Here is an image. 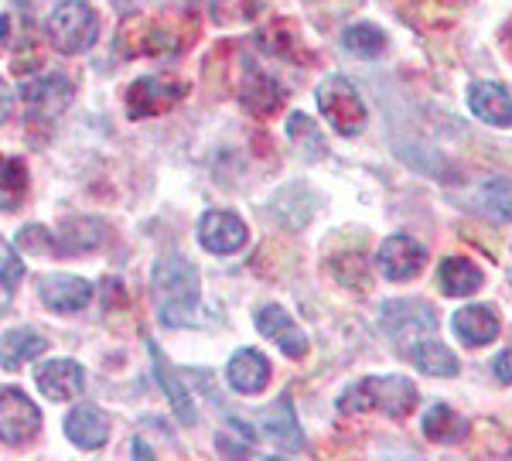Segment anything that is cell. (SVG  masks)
<instances>
[{
  "label": "cell",
  "mask_w": 512,
  "mask_h": 461,
  "mask_svg": "<svg viewBox=\"0 0 512 461\" xmlns=\"http://www.w3.org/2000/svg\"><path fill=\"white\" fill-rule=\"evenodd\" d=\"M437 281H441V291L448 298H468V294L482 291L485 274L478 270V263L465 260V257H448L437 270Z\"/></svg>",
  "instance_id": "20"
},
{
  "label": "cell",
  "mask_w": 512,
  "mask_h": 461,
  "mask_svg": "<svg viewBox=\"0 0 512 461\" xmlns=\"http://www.w3.org/2000/svg\"><path fill=\"white\" fill-rule=\"evenodd\" d=\"M256 328H260L263 339H274L284 356H291V359L308 356V335L301 332V325H297L280 304H263V308L256 311Z\"/></svg>",
  "instance_id": "12"
},
{
  "label": "cell",
  "mask_w": 512,
  "mask_h": 461,
  "mask_svg": "<svg viewBox=\"0 0 512 461\" xmlns=\"http://www.w3.org/2000/svg\"><path fill=\"white\" fill-rule=\"evenodd\" d=\"M7 304H11V291H7V284H0V311H4Z\"/></svg>",
  "instance_id": "36"
},
{
  "label": "cell",
  "mask_w": 512,
  "mask_h": 461,
  "mask_svg": "<svg viewBox=\"0 0 512 461\" xmlns=\"http://www.w3.org/2000/svg\"><path fill=\"white\" fill-rule=\"evenodd\" d=\"M151 359H154V373H158V383H161V390L168 393V400H171V407H175V414H178V421L181 424H195V403H192V393L185 390V386L178 383V376H175V369L168 366V362L161 359V352H158V345L151 342Z\"/></svg>",
  "instance_id": "24"
},
{
  "label": "cell",
  "mask_w": 512,
  "mask_h": 461,
  "mask_svg": "<svg viewBox=\"0 0 512 461\" xmlns=\"http://www.w3.org/2000/svg\"><path fill=\"white\" fill-rule=\"evenodd\" d=\"M35 380H38V390L55 403L76 400V397H82V390H86V373H82V366L72 359L45 362V366L35 373Z\"/></svg>",
  "instance_id": "15"
},
{
  "label": "cell",
  "mask_w": 512,
  "mask_h": 461,
  "mask_svg": "<svg viewBox=\"0 0 512 461\" xmlns=\"http://www.w3.org/2000/svg\"><path fill=\"white\" fill-rule=\"evenodd\" d=\"M38 294L45 301V308L59 311V315H76L93 298V284L82 281V277L72 274H48L45 281L38 284Z\"/></svg>",
  "instance_id": "14"
},
{
  "label": "cell",
  "mask_w": 512,
  "mask_h": 461,
  "mask_svg": "<svg viewBox=\"0 0 512 461\" xmlns=\"http://www.w3.org/2000/svg\"><path fill=\"white\" fill-rule=\"evenodd\" d=\"M134 458H158L154 455L151 448H147V444H140V441H134Z\"/></svg>",
  "instance_id": "35"
},
{
  "label": "cell",
  "mask_w": 512,
  "mask_h": 461,
  "mask_svg": "<svg viewBox=\"0 0 512 461\" xmlns=\"http://www.w3.org/2000/svg\"><path fill=\"white\" fill-rule=\"evenodd\" d=\"M24 93V106H28V117L38 123H52L55 117H62L69 110L72 96H76V86L69 79L52 72V76H35L21 86Z\"/></svg>",
  "instance_id": "7"
},
{
  "label": "cell",
  "mask_w": 512,
  "mask_h": 461,
  "mask_svg": "<svg viewBox=\"0 0 512 461\" xmlns=\"http://www.w3.org/2000/svg\"><path fill=\"white\" fill-rule=\"evenodd\" d=\"M410 362L427 376H444V380L458 376V356L441 339H434V335L410 345Z\"/></svg>",
  "instance_id": "22"
},
{
  "label": "cell",
  "mask_w": 512,
  "mask_h": 461,
  "mask_svg": "<svg viewBox=\"0 0 512 461\" xmlns=\"http://www.w3.org/2000/svg\"><path fill=\"white\" fill-rule=\"evenodd\" d=\"M24 195H28V164L21 158H0V209H21Z\"/></svg>",
  "instance_id": "27"
},
{
  "label": "cell",
  "mask_w": 512,
  "mask_h": 461,
  "mask_svg": "<svg viewBox=\"0 0 512 461\" xmlns=\"http://www.w3.org/2000/svg\"><path fill=\"white\" fill-rule=\"evenodd\" d=\"M284 100H287L284 86H280L270 72H263L253 59H246V65H243V103H246V110H253L256 117H274L280 106H284Z\"/></svg>",
  "instance_id": "13"
},
{
  "label": "cell",
  "mask_w": 512,
  "mask_h": 461,
  "mask_svg": "<svg viewBox=\"0 0 512 461\" xmlns=\"http://www.w3.org/2000/svg\"><path fill=\"white\" fill-rule=\"evenodd\" d=\"M178 31L164 18H127L117 35L120 55L134 59V55H168L178 48Z\"/></svg>",
  "instance_id": "5"
},
{
  "label": "cell",
  "mask_w": 512,
  "mask_h": 461,
  "mask_svg": "<svg viewBox=\"0 0 512 461\" xmlns=\"http://www.w3.org/2000/svg\"><path fill=\"white\" fill-rule=\"evenodd\" d=\"M263 424H267V434L280 444V448L294 451V448H301V444H304L291 400H277L274 407H270L267 414H263Z\"/></svg>",
  "instance_id": "26"
},
{
  "label": "cell",
  "mask_w": 512,
  "mask_h": 461,
  "mask_svg": "<svg viewBox=\"0 0 512 461\" xmlns=\"http://www.w3.org/2000/svg\"><path fill=\"white\" fill-rule=\"evenodd\" d=\"M99 38V18L86 0H62L52 14H48V41L59 48L62 55L89 52Z\"/></svg>",
  "instance_id": "3"
},
{
  "label": "cell",
  "mask_w": 512,
  "mask_h": 461,
  "mask_svg": "<svg viewBox=\"0 0 512 461\" xmlns=\"http://www.w3.org/2000/svg\"><path fill=\"white\" fill-rule=\"evenodd\" d=\"M386 335L400 345H414L420 339L437 335V311L424 301H390L379 311Z\"/></svg>",
  "instance_id": "6"
},
{
  "label": "cell",
  "mask_w": 512,
  "mask_h": 461,
  "mask_svg": "<svg viewBox=\"0 0 512 461\" xmlns=\"http://www.w3.org/2000/svg\"><path fill=\"white\" fill-rule=\"evenodd\" d=\"M287 134H291L294 144H311V158H321L325 154V144H321V134L318 127L311 123V117H304V113H291V120H287Z\"/></svg>",
  "instance_id": "29"
},
{
  "label": "cell",
  "mask_w": 512,
  "mask_h": 461,
  "mask_svg": "<svg viewBox=\"0 0 512 461\" xmlns=\"http://www.w3.org/2000/svg\"><path fill=\"white\" fill-rule=\"evenodd\" d=\"M181 96H185V86H181V82H171L164 76H144L127 89V113L134 120L158 117V113L171 110Z\"/></svg>",
  "instance_id": "10"
},
{
  "label": "cell",
  "mask_w": 512,
  "mask_h": 461,
  "mask_svg": "<svg viewBox=\"0 0 512 461\" xmlns=\"http://www.w3.org/2000/svg\"><path fill=\"white\" fill-rule=\"evenodd\" d=\"M38 427L41 414L28 400V393H21L18 386H0V441L18 448L35 438Z\"/></svg>",
  "instance_id": "8"
},
{
  "label": "cell",
  "mask_w": 512,
  "mask_h": 461,
  "mask_svg": "<svg viewBox=\"0 0 512 461\" xmlns=\"http://www.w3.org/2000/svg\"><path fill=\"white\" fill-rule=\"evenodd\" d=\"M18 243H21V250H28V253H52L55 246H59L55 236H48V229H41V226H24Z\"/></svg>",
  "instance_id": "32"
},
{
  "label": "cell",
  "mask_w": 512,
  "mask_h": 461,
  "mask_svg": "<svg viewBox=\"0 0 512 461\" xmlns=\"http://www.w3.org/2000/svg\"><path fill=\"white\" fill-rule=\"evenodd\" d=\"M246 222L233 216V212H205L198 222V243L216 257H229V253L246 246Z\"/></svg>",
  "instance_id": "11"
},
{
  "label": "cell",
  "mask_w": 512,
  "mask_h": 461,
  "mask_svg": "<svg viewBox=\"0 0 512 461\" xmlns=\"http://www.w3.org/2000/svg\"><path fill=\"white\" fill-rule=\"evenodd\" d=\"M349 263H352L349 270H345V267H332V274L345 287H359V291H369V270H366V263H362L359 253H349Z\"/></svg>",
  "instance_id": "31"
},
{
  "label": "cell",
  "mask_w": 512,
  "mask_h": 461,
  "mask_svg": "<svg viewBox=\"0 0 512 461\" xmlns=\"http://www.w3.org/2000/svg\"><path fill=\"white\" fill-rule=\"evenodd\" d=\"M417 407V386L407 376H366V380L352 383L349 390L338 397L342 414H383V417H407Z\"/></svg>",
  "instance_id": "1"
},
{
  "label": "cell",
  "mask_w": 512,
  "mask_h": 461,
  "mask_svg": "<svg viewBox=\"0 0 512 461\" xmlns=\"http://www.w3.org/2000/svg\"><path fill=\"white\" fill-rule=\"evenodd\" d=\"M454 335H458L465 345H472V349H482V345L495 342V335H499V315H495V308L489 304H468V308H461L458 315H454Z\"/></svg>",
  "instance_id": "19"
},
{
  "label": "cell",
  "mask_w": 512,
  "mask_h": 461,
  "mask_svg": "<svg viewBox=\"0 0 512 461\" xmlns=\"http://www.w3.org/2000/svg\"><path fill=\"white\" fill-rule=\"evenodd\" d=\"M475 209L495 222H512V178L482 181V188L472 195Z\"/></svg>",
  "instance_id": "25"
},
{
  "label": "cell",
  "mask_w": 512,
  "mask_h": 461,
  "mask_svg": "<svg viewBox=\"0 0 512 461\" xmlns=\"http://www.w3.org/2000/svg\"><path fill=\"white\" fill-rule=\"evenodd\" d=\"M45 349H48V342L41 339L38 332H31V328H14V332H7L4 339H0V366H4L7 373H18L21 366L38 359Z\"/></svg>",
  "instance_id": "21"
},
{
  "label": "cell",
  "mask_w": 512,
  "mask_h": 461,
  "mask_svg": "<svg viewBox=\"0 0 512 461\" xmlns=\"http://www.w3.org/2000/svg\"><path fill=\"white\" fill-rule=\"evenodd\" d=\"M21 277H24V263H21V257L11 250V243L0 240V284L14 287V284H21Z\"/></svg>",
  "instance_id": "30"
},
{
  "label": "cell",
  "mask_w": 512,
  "mask_h": 461,
  "mask_svg": "<svg viewBox=\"0 0 512 461\" xmlns=\"http://www.w3.org/2000/svg\"><path fill=\"white\" fill-rule=\"evenodd\" d=\"M226 380L236 393H243V397H256V393H263L270 383V362L256 349H239L226 366Z\"/></svg>",
  "instance_id": "18"
},
{
  "label": "cell",
  "mask_w": 512,
  "mask_h": 461,
  "mask_svg": "<svg viewBox=\"0 0 512 461\" xmlns=\"http://www.w3.org/2000/svg\"><path fill=\"white\" fill-rule=\"evenodd\" d=\"M492 373H495V380H499V383H512V349H506L499 359L492 362Z\"/></svg>",
  "instance_id": "33"
},
{
  "label": "cell",
  "mask_w": 512,
  "mask_h": 461,
  "mask_svg": "<svg viewBox=\"0 0 512 461\" xmlns=\"http://www.w3.org/2000/svg\"><path fill=\"white\" fill-rule=\"evenodd\" d=\"M11 110H14V93H11V86L0 79V123L11 117Z\"/></svg>",
  "instance_id": "34"
},
{
  "label": "cell",
  "mask_w": 512,
  "mask_h": 461,
  "mask_svg": "<svg viewBox=\"0 0 512 461\" xmlns=\"http://www.w3.org/2000/svg\"><path fill=\"white\" fill-rule=\"evenodd\" d=\"M65 434H69V441L76 444V448L96 451L110 441V421H106V414L99 407H93V403H79V407H72L69 417H65Z\"/></svg>",
  "instance_id": "16"
},
{
  "label": "cell",
  "mask_w": 512,
  "mask_h": 461,
  "mask_svg": "<svg viewBox=\"0 0 512 461\" xmlns=\"http://www.w3.org/2000/svg\"><path fill=\"white\" fill-rule=\"evenodd\" d=\"M342 45H345V52L355 55V59H379V55L386 52V35L376 28V24L359 21L342 31Z\"/></svg>",
  "instance_id": "28"
},
{
  "label": "cell",
  "mask_w": 512,
  "mask_h": 461,
  "mask_svg": "<svg viewBox=\"0 0 512 461\" xmlns=\"http://www.w3.org/2000/svg\"><path fill=\"white\" fill-rule=\"evenodd\" d=\"M4 41H7V18L0 14V45H4Z\"/></svg>",
  "instance_id": "37"
},
{
  "label": "cell",
  "mask_w": 512,
  "mask_h": 461,
  "mask_svg": "<svg viewBox=\"0 0 512 461\" xmlns=\"http://www.w3.org/2000/svg\"><path fill=\"white\" fill-rule=\"evenodd\" d=\"M420 427H424V438L434 444H458V441H465V434H468V421L458 410H451L448 403H434L424 414Z\"/></svg>",
  "instance_id": "23"
},
{
  "label": "cell",
  "mask_w": 512,
  "mask_h": 461,
  "mask_svg": "<svg viewBox=\"0 0 512 461\" xmlns=\"http://www.w3.org/2000/svg\"><path fill=\"white\" fill-rule=\"evenodd\" d=\"M318 110L325 113V120L332 123L342 137L362 134V127H366V120H369L359 89H355L345 76H328L325 82H321L318 86Z\"/></svg>",
  "instance_id": "4"
},
{
  "label": "cell",
  "mask_w": 512,
  "mask_h": 461,
  "mask_svg": "<svg viewBox=\"0 0 512 461\" xmlns=\"http://www.w3.org/2000/svg\"><path fill=\"white\" fill-rule=\"evenodd\" d=\"M376 263H379V270H383L386 281L403 284V281L420 277V270L427 267V250L414 240V236L393 233L390 240H383V246H379Z\"/></svg>",
  "instance_id": "9"
},
{
  "label": "cell",
  "mask_w": 512,
  "mask_h": 461,
  "mask_svg": "<svg viewBox=\"0 0 512 461\" xmlns=\"http://www.w3.org/2000/svg\"><path fill=\"white\" fill-rule=\"evenodd\" d=\"M154 298L164 325H188L198 308V270L185 257H164L154 267Z\"/></svg>",
  "instance_id": "2"
},
{
  "label": "cell",
  "mask_w": 512,
  "mask_h": 461,
  "mask_svg": "<svg viewBox=\"0 0 512 461\" xmlns=\"http://www.w3.org/2000/svg\"><path fill=\"white\" fill-rule=\"evenodd\" d=\"M468 106L482 123H492V127H512V96L506 86L499 82H472L468 89Z\"/></svg>",
  "instance_id": "17"
}]
</instances>
